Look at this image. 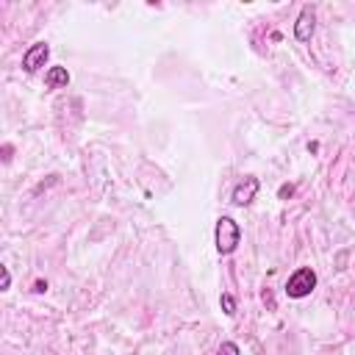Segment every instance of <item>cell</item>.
Returning <instances> with one entry per match:
<instances>
[{
	"instance_id": "6da1fadb",
	"label": "cell",
	"mask_w": 355,
	"mask_h": 355,
	"mask_svg": "<svg viewBox=\"0 0 355 355\" xmlns=\"http://www.w3.org/2000/svg\"><path fill=\"white\" fill-rule=\"evenodd\" d=\"M214 241H216V250L219 255H230L239 241H241V227L233 216H219L216 219V233H214Z\"/></svg>"
},
{
	"instance_id": "7a4b0ae2",
	"label": "cell",
	"mask_w": 355,
	"mask_h": 355,
	"mask_svg": "<svg viewBox=\"0 0 355 355\" xmlns=\"http://www.w3.org/2000/svg\"><path fill=\"white\" fill-rule=\"evenodd\" d=\"M313 288H316V272H313L311 266L294 269L291 277L286 280V294H288L291 300H302V297H308Z\"/></svg>"
},
{
	"instance_id": "3957f363",
	"label": "cell",
	"mask_w": 355,
	"mask_h": 355,
	"mask_svg": "<svg viewBox=\"0 0 355 355\" xmlns=\"http://www.w3.org/2000/svg\"><path fill=\"white\" fill-rule=\"evenodd\" d=\"M47 58H50V44H47V42H33V44L22 53V69H25L28 75H33V72H39V69L47 64Z\"/></svg>"
},
{
	"instance_id": "277c9868",
	"label": "cell",
	"mask_w": 355,
	"mask_h": 355,
	"mask_svg": "<svg viewBox=\"0 0 355 355\" xmlns=\"http://www.w3.org/2000/svg\"><path fill=\"white\" fill-rule=\"evenodd\" d=\"M258 189H261V180H258L255 175H244V180L236 183V189H233V194H230V202H233L236 208H244V205H250V202L255 200Z\"/></svg>"
},
{
	"instance_id": "5b68a950",
	"label": "cell",
	"mask_w": 355,
	"mask_h": 355,
	"mask_svg": "<svg viewBox=\"0 0 355 355\" xmlns=\"http://www.w3.org/2000/svg\"><path fill=\"white\" fill-rule=\"evenodd\" d=\"M313 31H316V11H313V6H302L300 17L294 22V39L297 42H311Z\"/></svg>"
},
{
	"instance_id": "8992f818",
	"label": "cell",
	"mask_w": 355,
	"mask_h": 355,
	"mask_svg": "<svg viewBox=\"0 0 355 355\" xmlns=\"http://www.w3.org/2000/svg\"><path fill=\"white\" fill-rule=\"evenodd\" d=\"M67 83H69L67 67H50V69L44 72V86H47V89H67Z\"/></svg>"
},
{
	"instance_id": "52a82bcc",
	"label": "cell",
	"mask_w": 355,
	"mask_h": 355,
	"mask_svg": "<svg viewBox=\"0 0 355 355\" xmlns=\"http://www.w3.org/2000/svg\"><path fill=\"white\" fill-rule=\"evenodd\" d=\"M219 305H222V311H225L227 316L236 313V297H233V294H222V297H219Z\"/></svg>"
},
{
	"instance_id": "ba28073f",
	"label": "cell",
	"mask_w": 355,
	"mask_h": 355,
	"mask_svg": "<svg viewBox=\"0 0 355 355\" xmlns=\"http://www.w3.org/2000/svg\"><path fill=\"white\" fill-rule=\"evenodd\" d=\"M219 355H239V344H233V341H222V344H219Z\"/></svg>"
},
{
	"instance_id": "9c48e42d",
	"label": "cell",
	"mask_w": 355,
	"mask_h": 355,
	"mask_svg": "<svg viewBox=\"0 0 355 355\" xmlns=\"http://www.w3.org/2000/svg\"><path fill=\"white\" fill-rule=\"evenodd\" d=\"M0 275H3V280H0V291H8V288H11V272H8V266H0Z\"/></svg>"
},
{
	"instance_id": "30bf717a",
	"label": "cell",
	"mask_w": 355,
	"mask_h": 355,
	"mask_svg": "<svg viewBox=\"0 0 355 355\" xmlns=\"http://www.w3.org/2000/svg\"><path fill=\"white\" fill-rule=\"evenodd\" d=\"M33 291H39V294H42V291H47V283H42V280H39V283L33 286Z\"/></svg>"
}]
</instances>
